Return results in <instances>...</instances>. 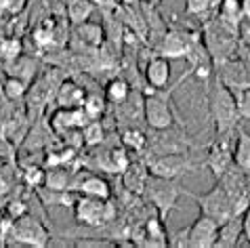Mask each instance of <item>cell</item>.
Segmentation results:
<instances>
[{"label":"cell","instance_id":"19","mask_svg":"<svg viewBox=\"0 0 250 248\" xmlns=\"http://www.w3.org/2000/svg\"><path fill=\"white\" fill-rule=\"evenodd\" d=\"M74 40L80 42L84 49H99L105 44V30L99 23L84 21L74 25Z\"/></svg>","mask_w":250,"mask_h":248},{"label":"cell","instance_id":"29","mask_svg":"<svg viewBox=\"0 0 250 248\" xmlns=\"http://www.w3.org/2000/svg\"><path fill=\"white\" fill-rule=\"evenodd\" d=\"M21 55V42L17 40V36H9L0 42V57L4 61H13Z\"/></svg>","mask_w":250,"mask_h":248},{"label":"cell","instance_id":"24","mask_svg":"<svg viewBox=\"0 0 250 248\" xmlns=\"http://www.w3.org/2000/svg\"><path fill=\"white\" fill-rule=\"evenodd\" d=\"M120 141L122 145L128 151H135V154H143L145 147H147V135L143 133L139 126H124L120 133Z\"/></svg>","mask_w":250,"mask_h":248},{"label":"cell","instance_id":"20","mask_svg":"<svg viewBox=\"0 0 250 248\" xmlns=\"http://www.w3.org/2000/svg\"><path fill=\"white\" fill-rule=\"evenodd\" d=\"M233 164L240 170L250 175V133L238 124L235 128V143H233Z\"/></svg>","mask_w":250,"mask_h":248},{"label":"cell","instance_id":"16","mask_svg":"<svg viewBox=\"0 0 250 248\" xmlns=\"http://www.w3.org/2000/svg\"><path fill=\"white\" fill-rule=\"evenodd\" d=\"M74 191L82 196H91L99 200H109L112 198V185L107 179H103L101 175H84L80 179H76Z\"/></svg>","mask_w":250,"mask_h":248},{"label":"cell","instance_id":"34","mask_svg":"<svg viewBox=\"0 0 250 248\" xmlns=\"http://www.w3.org/2000/svg\"><path fill=\"white\" fill-rule=\"evenodd\" d=\"M238 36L242 40V46L250 53V19H242L238 27Z\"/></svg>","mask_w":250,"mask_h":248},{"label":"cell","instance_id":"25","mask_svg":"<svg viewBox=\"0 0 250 248\" xmlns=\"http://www.w3.org/2000/svg\"><path fill=\"white\" fill-rule=\"evenodd\" d=\"M82 109H84L86 118L88 120H99L103 118V114H105L107 109V99L103 93H86L84 97V103H82Z\"/></svg>","mask_w":250,"mask_h":248},{"label":"cell","instance_id":"32","mask_svg":"<svg viewBox=\"0 0 250 248\" xmlns=\"http://www.w3.org/2000/svg\"><path fill=\"white\" fill-rule=\"evenodd\" d=\"M166 240L175 248H185L187 240H189V227H183V229H179V231H170L168 236H166Z\"/></svg>","mask_w":250,"mask_h":248},{"label":"cell","instance_id":"40","mask_svg":"<svg viewBox=\"0 0 250 248\" xmlns=\"http://www.w3.org/2000/svg\"><path fill=\"white\" fill-rule=\"evenodd\" d=\"M141 2H151V4H158L160 0H141Z\"/></svg>","mask_w":250,"mask_h":248},{"label":"cell","instance_id":"15","mask_svg":"<svg viewBox=\"0 0 250 248\" xmlns=\"http://www.w3.org/2000/svg\"><path fill=\"white\" fill-rule=\"evenodd\" d=\"M84 97H86V88L80 82H76L74 78H67L65 76L57 88L55 103H57V107H82Z\"/></svg>","mask_w":250,"mask_h":248},{"label":"cell","instance_id":"9","mask_svg":"<svg viewBox=\"0 0 250 248\" xmlns=\"http://www.w3.org/2000/svg\"><path fill=\"white\" fill-rule=\"evenodd\" d=\"M187 198L196 200L198 206H200V215H206L214 219L219 225L227 221L229 217H233V204H231V198L227 196V191L221 187L217 183L210 191H206V194H191V191H185Z\"/></svg>","mask_w":250,"mask_h":248},{"label":"cell","instance_id":"10","mask_svg":"<svg viewBox=\"0 0 250 248\" xmlns=\"http://www.w3.org/2000/svg\"><path fill=\"white\" fill-rule=\"evenodd\" d=\"M233 143H235V133L233 135H214L210 143H206V158L204 166L212 170L214 179H219L223 173H227L233 166Z\"/></svg>","mask_w":250,"mask_h":248},{"label":"cell","instance_id":"8","mask_svg":"<svg viewBox=\"0 0 250 248\" xmlns=\"http://www.w3.org/2000/svg\"><path fill=\"white\" fill-rule=\"evenodd\" d=\"M51 229L44 225V221H40L36 215L25 212L23 217H17L13 223L11 240L15 244L21 246H32V248H46L51 244Z\"/></svg>","mask_w":250,"mask_h":248},{"label":"cell","instance_id":"26","mask_svg":"<svg viewBox=\"0 0 250 248\" xmlns=\"http://www.w3.org/2000/svg\"><path fill=\"white\" fill-rule=\"evenodd\" d=\"M27 88H30V82H25L17 76H9L4 80V86H2V93L9 101H19L27 95Z\"/></svg>","mask_w":250,"mask_h":248},{"label":"cell","instance_id":"5","mask_svg":"<svg viewBox=\"0 0 250 248\" xmlns=\"http://www.w3.org/2000/svg\"><path fill=\"white\" fill-rule=\"evenodd\" d=\"M149 175L166 177V179H181L187 173H196L204 166V160H198L193 151H175V154H160L147 158Z\"/></svg>","mask_w":250,"mask_h":248},{"label":"cell","instance_id":"28","mask_svg":"<svg viewBox=\"0 0 250 248\" xmlns=\"http://www.w3.org/2000/svg\"><path fill=\"white\" fill-rule=\"evenodd\" d=\"M82 137H84V145H99L103 141V126L99 120H88L82 126Z\"/></svg>","mask_w":250,"mask_h":248},{"label":"cell","instance_id":"2","mask_svg":"<svg viewBox=\"0 0 250 248\" xmlns=\"http://www.w3.org/2000/svg\"><path fill=\"white\" fill-rule=\"evenodd\" d=\"M191 76V72L187 70L181 78H179L177 84H172L170 88H147L143 93V114H145V124L151 128V130H162V128H168L175 124V120H181L177 114L175 105H172V93L175 88L181 84V82Z\"/></svg>","mask_w":250,"mask_h":248},{"label":"cell","instance_id":"17","mask_svg":"<svg viewBox=\"0 0 250 248\" xmlns=\"http://www.w3.org/2000/svg\"><path fill=\"white\" fill-rule=\"evenodd\" d=\"M244 238V225H242V215H233L227 221L219 225L217 233V244L219 248H233L240 244V240Z\"/></svg>","mask_w":250,"mask_h":248},{"label":"cell","instance_id":"4","mask_svg":"<svg viewBox=\"0 0 250 248\" xmlns=\"http://www.w3.org/2000/svg\"><path fill=\"white\" fill-rule=\"evenodd\" d=\"M65 76L59 70L53 72H44L34 78V84L27 88V105H25V114L32 122L42 120L44 109L48 107V103L55 101V95H57V88L61 84Z\"/></svg>","mask_w":250,"mask_h":248},{"label":"cell","instance_id":"30","mask_svg":"<svg viewBox=\"0 0 250 248\" xmlns=\"http://www.w3.org/2000/svg\"><path fill=\"white\" fill-rule=\"evenodd\" d=\"M23 181L27 187H44V181H46V170H42L40 166H27L23 170Z\"/></svg>","mask_w":250,"mask_h":248},{"label":"cell","instance_id":"14","mask_svg":"<svg viewBox=\"0 0 250 248\" xmlns=\"http://www.w3.org/2000/svg\"><path fill=\"white\" fill-rule=\"evenodd\" d=\"M88 122L82 107H57L51 116V130L55 135H63L67 130L82 128Z\"/></svg>","mask_w":250,"mask_h":248},{"label":"cell","instance_id":"12","mask_svg":"<svg viewBox=\"0 0 250 248\" xmlns=\"http://www.w3.org/2000/svg\"><path fill=\"white\" fill-rule=\"evenodd\" d=\"M217 233H219V223L206 215H200L196 221L189 225L187 246L189 248H214V244H217Z\"/></svg>","mask_w":250,"mask_h":248},{"label":"cell","instance_id":"39","mask_svg":"<svg viewBox=\"0 0 250 248\" xmlns=\"http://www.w3.org/2000/svg\"><path fill=\"white\" fill-rule=\"evenodd\" d=\"M246 61H248V88H250V57Z\"/></svg>","mask_w":250,"mask_h":248},{"label":"cell","instance_id":"13","mask_svg":"<svg viewBox=\"0 0 250 248\" xmlns=\"http://www.w3.org/2000/svg\"><path fill=\"white\" fill-rule=\"evenodd\" d=\"M170 76H172V67H170V59L162 57V55H154L147 59V63L143 67V80L147 88H166L170 86Z\"/></svg>","mask_w":250,"mask_h":248},{"label":"cell","instance_id":"23","mask_svg":"<svg viewBox=\"0 0 250 248\" xmlns=\"http://www.w3.org/2000/svg\"><path fill=\"white\" fill-rule=\"evenodd\" d=\"M6 67H9V76H17V78H21L25 82H32L38 72L36 61L32 57H23V55H19V57L13 61H6Z\"/></svg>","mask_w":250,"mask_h":248},{"label":"cell","instance_id":"31","mask_svg":"<svg viewBox=\"0 0 250 248\" xmlns=\"http://www.w3.org/2000/svg\"><path fill=\"white\" fill-rule=\"evenodd\" d=\"M235 101H238L240 120L250 122V88H244V91L235 93Z\"/></svg>","mask_w":250,"mask_h":248},{"label":"cell","instance_id":"27","mask_svg":"<svg viewBox=\"0 0 250 248\" xmlns=\"http://www.w3.org/2000/svg\"><path fill=\"white\" fill-rule=\"evenodd\" d=\"M219 6V0H185L187 17H206Z\"/></svg>","mask_w":250,"mask_h":248},{"label":"cell","instance_id":"33","mask_svg":"<svg viewBox=\"0 0 250 248\" xmlns=\"http://www.w3.org/2000/svg\"><path fill=\"white\" fill-rule=\"evenodd\" d=\"M6 212H9L13 219L23 217L25 212H30V204H25V200H13V202L6 206Z\"/></svg>","mask_w":250,"mask_h":248},{"label":"cell","instance_id":"36","mask_svg":"<svg viewBox=\"0 0 250 248\" xmlns=\"http://www.w3.org/2000/svg\"><path fill=\"white\" fill-rule=\"evenodd\" d=\"M242 225H244V238L250 242V206L244 210V215H242Z\"/></svg>","mask_w":250,"mask_h":248},{"label":"cell","instance_id":"7","mask_svg":"<svg viewBox=\"0 0 250 248\" xmlns=\"http://www.w3.org/2000/svg\"><path fill=\"white\" fill-rule=\"evenodd\" d=\"M154 137H147V147L149 156H160V154H175V151H196L204 149L206 145H200L196 139L183 133V128H175V124L162 130H154Z\"/></svg>","mask_w":250,"mask_h":248},{"label":"cell","instance_id":"37","mask_svg":"<svg viewBox=\"0 0 250 248\" xmlns=\"http://www.w3.org/2000/svg\"><path fill=\"white\" fill-rule=\"evenodd\" d=\"M91 2H93L95 6H99L101 11H109V9H112V4L116 2V0H91Z\"/></svg>","mask_w":250,"mask_h":248},{"label":"cell","instance_id":"1","mask_svg":"<svg viewBox=\"0 0 250 248\" xmlns=\"http://www.w3.org/2000/svg\"><path fill=\"white\" fill-rule=\"evenodd\" d=\"M206 101L208 114L214 124V135H233L240 124L235 93L214 78V86L206 93Z\"/></svg>","mask_w":250,"mask_h":248},{"label":"cell","instance_id":"21","mask_svg":"<svg viewBox=\"0 0 250 248\" xmlns=\"http://www.w3.org/2000/svg\"><path fill=\"white\" fill-rule=\"evenodd\" d=\"M95 9L97 6L91 0H65V15H67V21L72 23V27L88 21Z\"/></svg>","mask_w":250,"mask_h":248},{"label":"cell","instance_id":"38","mask_svg":"<svg viewBox=\"0 0 250 248\" xmlns=\"http://www.w3.org/2000/svg\"><path fill=\"white\" fill-rule=\"evenodd\" d=\"M242 19H250V0H240Z\"/></svg>","mask_w":250,"mask_h":248},{"label":"cell","instance_id":"35","mask_svg":"<svg viewBox=\"0 0 250 248\" xmlns=\"http://www.w3.org/2000/svg\"><path fill=\"white\" fill-rule=\"evenodd\" d=\"M4 2V9L11 13V15H19L23 9H25V4H27V0H2Z\"/></svg>","mask_w":250,"mask_h":248},{"label":"cell","instance_id":"11","mask_svg":"<svg viewBox=\"0 0 250 248\" xmlns=\"http://www.w3.org/2000/svg\"><path fill=\"white\" fill-rule=\"evenodd\" d=\"M196 32L189 30H181V27H172V30H166L162 34V38L154 44V51L158 55H162L166 59H179L185 57L187 46H189L191 38Z\"/></svg>","mask_w":250,"mask_h":248},{"label":"cell","instance_id":"22","mask_svg":"<svg viewBox=\"0 0 250 248\" xmlns=\"http://www.w3.org/2000/svg\"><path fill=\"white\" fill-rule=\"evenodd\" d=\"M133 93V84L124 78V76H114L112 80L105 84V99L112 103V105H120L128 99V95Z\"/></svg>","mask_w":250,"mask_h":248},{"label":"cell","instance_id":"3","mask_svg":"<svg viewBox=\"0 0 250 248\" xmlns=\"http://www.w3.org/2000/svg\"><path fill=\"white\" fill-rule=\"evenodd\" d=\"M185 187L181 183V179H166L158 175H149L145 181L143 196L154 204V208L158 210V217L166 223V219L172 210L177 208L179 198L185 196Z\"/></svg>","mask_w":250,"mask_h":248},{"label":"cell","instance_id":"6","mask_svg":"<svg viewBox=\"0 0 250 248\" xmlns=\"http://www.w3.org/2000/svg\"><path fill=\"white\" fill-rule=\"evenodd\" d=\"M74 219L80 225L86 227H101L109 221H118L116 219V210L109 200H99V198H91V196H82L78 194L74 200Z\"/></svg>","mask_w":250,"mask_h":248},{"label":"cell","instance_id":"18","mask_svg":"<svg viewBox=\"0 0 250 248\" xmlns=\"http://www.w3.org/2000/svg\"><path fill=\"white\" fill-rule=\"evenodd\" d=\"M149 177V170H147V162L145 160H130V164L126 166V170L122 173V183L130 194H137L141 196L143 189H145V181Z\"/></svg>","mask_w":250,"mask_h":248}]
</instances>
